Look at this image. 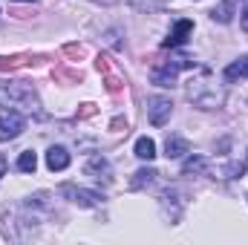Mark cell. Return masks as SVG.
<instances>
[{"label":"cell","instance_id":"cell-8","mask_svg":"<svg viewBox=\"0 0 248 245\" xmlns=\"http://www.w3.org/2000/svg\"><path fill=\"white\" fill-rule=\"evenodd\" d=\"M222 78H225L228 84L248 78V55H243V58H237V61L228 63V66H225V72H222Z\"/></svg>","mask_w":248,"mask_h":245},{"label":"cell","instance_id":"cell-2","mask_svg":"<svg viewBox=\"0 0 248 245\" xmlns=\"http://www.w3.org/2000/svg\"><path fill=\"white\" fill-rule=\"evenodd\" d=\"M0 104L6 107H38L35 90L26 81H12V84H0Z\"/></svg>","mask_w":248,"mask_h":245},{"label":"cell","instance_id":"cell-7","mask_svg":"<svg viewBox=\"0 0 248 245\" xmlns=\"http://www.w3.org/2000/svg\"><path fill=\"white\" fill-rule=\"evenodd\" d=\"M84 173L87 176H95V179H110V162L101 156V153H95V156H90L87 159V165H84Z\"/></svg>","mask_w":248,"mask_h":245},{"label":"cell","instance_id":"cell-9","mask_svg":"<svg viewBox=\"0 0 248 245\" xmlns=\"http://www.w3.org/2000/svg\"><path fill=\"white\" fill-rule=\"evenodd\" d=\"M46 168H49V170H66V168H69V150H66V147H49V153H46Z\"/></svg>","mask_w":248,"mask_h":245},{"label":"cell","instance_id":"cell-21","mask_svg":"<svg viewBox=\"0 0 248 245\" xmlns=\"http://www.w3.org/2000/svg\"><path fill=\"white\" fill-rule=\"evenodd\" d=\"M240 26H243V32H248V6H246V12H243V17H240Z\"/></svg>","mask_w":248,"mask_h":245},{"label":"cell","instance_id":"cell-6","mask_svg":"<svg viewBox=\"0 0 248 245\" xmlns=\"http://www.w3.org/2000/svg\"><path fill=\"white\" fill-rule=\"evenodd\" d=\"M190 32H193V20L190 17H182V20H176V26H173V32L165 38V49H179V46H185L187 38H190Z\"/></svg>","mask_w":248,"mask_h":245},{"label":"cell","instance_id":"cell-11","mask_svg":"<svg viewBox=\"0 0 248 245\" xmlns=\"http://www.w3.org/2000/svg\"><path fill=\"white\" fill-rule=\"evenodd\" d=\"M136 156L144 159V162H153V159H156V141L147 138V136H141V138L136 141Z\"/></svg>","mask_w":248,"mask_h":245},{"label":"cell","instance_id":"cell-4","mask_svg":"<svg viewBox=\"0 0 248 245\" xmlns=\"http://www.w3.org/2000/svg\"><path fill=\"white\" fill-rule=\"evenodd\" d=\"M170 113H173V104H170L168 95H153L147 101V119H150L153 127H162V124L170 119Z\"/></svg>","mask_w":248,"mask_h":245},{"label":"cell","instance_id":"cell-15","mask_svg":"<svg viewBox=\"0 0 248 245\" xmlns=\"http://www.w3.org/2000/svg\"><path fill=\"white\" fill-rule=\"evenodd\" d=\"M202 170H205V159L202 156H190L182 165V173H202Z\"/></svg>","mask_w":248,"mask_h":245},{"label":"cell","instance_id":"cell-3","mask_svg":"<svg viewBox=\"0 0 248 245\" xmlns=\"http://www.w3.org/2000/svg\"><path fill=\"white\" fill-rule=\"evenodd\" d=\"M26 130V119L17 110H3L0 113V141H12Z\"/></svg>","mask_w":248,"mask_h":245},{"label":"cell","instance_id":"cell-16","mask_svg":"<svg viewBox=\"0 0 248 245\" xmlns=\"http://www.w3.org/2000/svg\"><path fill=\"white\" fill-rule=\"evenodd\" d=\"M231 9H234V0H225L219 9H214V20H219V23H228V20H231Z\"/></svg>","mask_w":248,"mask_h":245},{"label":"cell","instance_id":"cell-19","mask_svg":"<svg viewBox=\"0 0 248 245\" xmlns=\"http://www.w3.org/2000/svg\"><path fill=\"white\" fill-rule=\"evenodd\" d=\"M63 52H66V55H72V58H81V55H84V46H78V44H69Z\"/></svg>","mask_w":248,"mask_h":245},{"label":"cell","instance_id":"cell-17","mask_svg":"<svg viewBox=\"0 0 248 245\" xmlns=\"http://www.w3.org/2000/svg\"><path fill=\"white\" fill-rule=\"evenodd\" d=\"M122 87H124V81L116 75V72H107V92H122Z\"/></svg>","mask_w":248,"mask_h":245},{"label":"cell","instance_id":"cell-5","mask_svg":"<svg viewBox=\"0 0 248 245\" xmlns=\"http://www.w3.org/2000/svg\"><path fill=\"white\" fill-rule=\"evenodd\" d=\"M61 193L69 196L78 208H95L101 202V196L95 190H84V187H75V184H61Z\"/></svg>","mask_w":248,"mask_h":245},{"label":"cell","instance_id":"cell-13","mask_svg":"<svg viewBox=\"0 0 248 245\" xmlns=\"http://www.w3.org/2000/svg\"><path fill=\"white\" fill-rule=\"evenodd\" d=\"M32 61V55H12V58H0V72H6V69H17V66H23V63Z\"/></svg>","mask_w":248,"mask_h":245},{"label":"cell","instance_id":"cell-1","mask_svg":"<svg viewBox=\"0 0 248 245\" xmlns=\"http://www.w3.org/2000/svg\"><path fill=\"white\" fill-rule=\"evenodd\" d=\"M196 63L190 58H156L153 69H150V81L156 87H173L176 84V75L182 69H193Z\"/></svg>","mask_w":248,"mask_h":245},{"label":"cell","instance_id":"cell-14","mask_svg":"<svg viewBox=\"0 0 248 245\" xmlns=\"http://www.w3.org/2000/svg\"><path fill=\"white\" fill-rule=\"evenodd\" d=\"M153 176H159L153 168H141V170H136V179H133V187H141V184H150L153 182Z\"/></svg>","mask_w":248,"mask_h":245},{"label":"cell","instance_id":"cell-23","mask_svg":"<svg viewBox=\"0 0 248 245\" xmlns=\"http://www.w3.org/2000/svg\"><path fill=\"white\" fill-rule=\"evenodd\" d=\"M20 3H35V0H20Z\"/></svg>","mask_w":248,"mask_h":245},{"label":"cell","instance_id":"cell-20","mask_svg":"<svg viewBox=\"0 0 248 245\" xmlns=\"http://www.w3.org/2000/svg\"><path fill=\"white\" fill-rule=\"evenodd\" d=\"M93 113H95V104H81V113H78V116H81V119H90Z\"/></svg>","mask_w":248,"mask_h":245},{"label":"cell","instance_id":"cell-22","mask_svg":"<svg viewBox=\"0 0 248 245\" xmlns=\"http://www.w3.org/2000/svg\"><path fill=\"white\" fill-rule=\"evenodd\" d=\"M3 176H6V156L0 153V179H3Z\"/></svg>","mask_w":248,"mask_h":245},{"label":"cell","instance_id":"cell-18","mask_svg":"<svg viewBox=\"0 0 248 245\" xmlns=\"http://www.w3.org/2000/svg\"><path fill=\"white\" fill-rule=\"evenodd\" d=\"M225 173H228L231 179H237V176L243 179V173H246V165H243V162H234V165H228V170H225Z\"/></svg>","mask_w":248,"mask_h":245},{"label":"cell","instance_id":"cell-12","mask_svg":"<svg viewBox=\"0 0 248 245\" xmlns=\"http://www.w3.org/2000/svg\"><path fill=\"white\" fill-rule=\"evenodd\" d=\"M35 168H38V156H35V150H23L20 159H17V170H20V173H35Z\"/></svg>","mask_w":248,"mask_h":245},{"label":"cell","instance_id":"cell-10","mask_svg":"<svg viewBox=\"0 0 248 245\" xmlns=\"http://www.w3.org/2000/svg\"><path fill=\"white\" fill-rule=\"evenodd\" d=\"M187 150H190L187 138H182V136H168V141H165V156L168 159H179V156H185Z\"/></svg>","mask_w":248,"mask_h":245}]
</instances>
